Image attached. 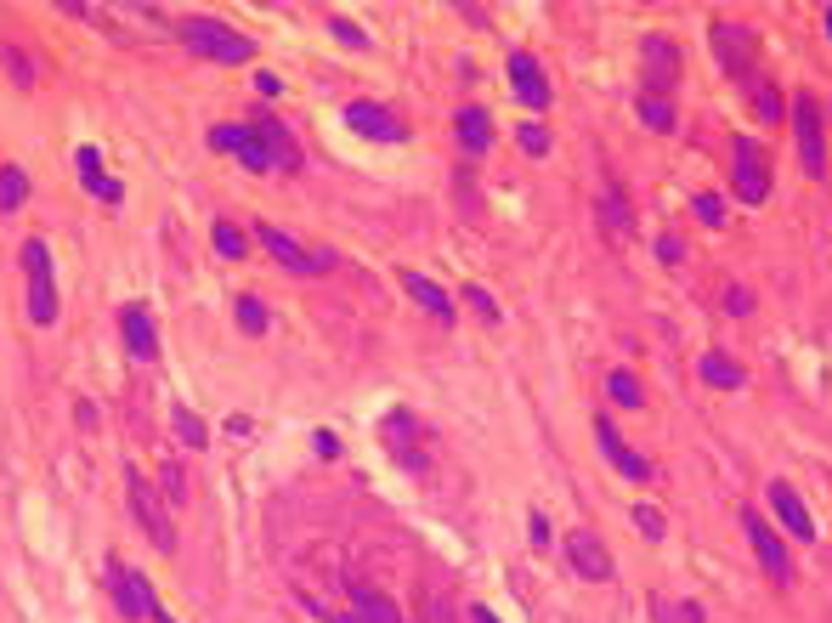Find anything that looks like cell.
I'll return each instance as SVG.
<instances>
[{"instance_id": "cell-1", "label": "cell", "mask_w": 832, "mask_h": 623, "mask_svg": "<svg viewBox=\"0 0 832 623\" xmlns=\"http://www.w3.org/2000/svg\"><path fill=\"white\" fill-rule=\"evenodd\" d=\"M176 41L193 51V57H210V62H250L255 57V41L227 28L221 18H182L176 23Z\"/></svg>"}, {"instance_id": "cell-2", "label": "cell", "mask_w": 832, "mask_h": 623, "mask_svg": "<svg viewBox=\"0 0 832 623\" xmlns=\"http://www.w3.org/2000/svg\"><path fill=\"white\" fill-rule=\"evenodd\" d=\"M18 261H23V273H28V318H35V330H51V323H57V278H51V250H46V239H23Z\"/></svg>"}, {"instance_id": "cell-3", "label": "cell", "mask_w": 832, "mask_h": 623, "mask_svg": "<svg viewBox=\"0 0 832 623\" xmlns=\"http://www.w3.org/2000/svg\"><path fill=\"white\" fill-rule=\"evenodd\" d=\"M730 187H737V205H764L771 199V159L753 137L730 142Z\"/></svg>"}, {"instance_id": "cell-4", "label": "cell", "mask_w": 832, "mask_h": 623, "mask_svg": "<svg viewBox=\"0 0 832 623\" xmlns=\"http://www.w3.org/2000/svg\"><path fill=\"white\" fill-rule=\"evenodd\" d=\"M125 494H130V516H137L142 528H148L153 550L171 555V550H176V521L164 516V505H159V494H153V482H148L137 465H125Z\"/></svg>"}, {"instance_id": "cell-5", "label": "cell", "mask_w": 832, "mask_h": 623, "mask_svg": "<svg viewBox=\"0 0 832 623\" xmlns=\"http://www.w3.org/2000/svg\"><path fill=\"white\" fill-rule=\"evenodd\" d=\"M255 244L278 261V267H289V273H307V278H317V273H335V255L328 250H301L294 244L284 227H273V221H261L255 227Z\"/></svg>"}, {"instance_id": "cell-6", "label": "cell", "mask_w": 832, "mask_h": 623, "mask_svg": "<svg viewBox=\"0 0 832 623\" xmlns=\"http://www.w3.org/2000/svg\"><path fill=\"white\" fill-rule=\"evenodd\" d=\"M793 137H798L805 176H827V142H821V103H816V91L793 96Z\"/></svg>"}, {"instance_id": "cell-7", "label": "cell", "mask_w": 832, "mask_h": 623, "mask_svg": "<svg viewBox=\"0 0 832 623\" xmlns=\"http://www.w3.org/2000/svg\"><path fill=\"white\" fill-rule=\"evenodd\" d=\"M640 69H646V85H640V91L674 96V85H680V74H685V57H680V46H674L669 35H646V41H640Z\"/></svg>"}, {"instance_id": "cell-8", "label": "cell", "mask_w": 832, "mask_h": 623, "mask_svg": "<svg viewBox=\"0 0 832 623\" xmlns=\"http://www.w3.org/2000/svg\"><path fill=\"white\" fill-rule=\"evenodd\" d=\"M742 528H748V544H753V555H759L764 578H771L776 589H787V584H793V562H787V544L776 539V528H771L759 510H742Z\"/></svg>"}, {"instance_id": "cell-9", "label": "cell", "mask_w": 832, "mask_h": 623, "mask_svg": "<svg viewBox=\"0 0 832 623\" xmlns=\"http://www.w3.org/2000/svg\"><path fill=\"white\" fill-rule=\"evenodd\" d=\"M103 584H108V596H114V607H119V618H130V623H142V618H153V612H159V601H153V589H148V578H142V573H130L125 562H108V573H103Z\"/></svg>"}, {"instance_id": "cell-10", "label": "cell", "mask_w": 832, "mask_h": 623, "mask_svg": "<svg viewBox=\"0 0 832 623\" xmlns=\"http://www.w3.org/2000/svg\"><path fill=\"white\" fill-rule=\"evenodd\" d=\"M714 35V51H719V69L730 74V80H748L759 62H753V28L748 23H714L708 28Z\"/></svg>"}, {"instance_id": "cell-11", "label": "cell", "mask_w": 832, "mask_h": 623, "mask_svg": "<svg viewBox=\"0 0 832 623\" xmlns=\"http://www.w3.org/2000/svg\"><path fill=\"white\" fill-rule=\"evenodd\" d=\"M346 125L357 130V137H369V142H403V137H408V125L396 119L391 108L369 103V96H357V103H346Z\"/></svg>"}, {"instance_id": "cell-12", "label": "cell", "mask_w": 832, "mask_h": 623, "mask_svg": "<svg viewBox=\"0 0 832 623\" xmlns=\"http://www.w3.org/2000/svg\"><path fill=\"white\" fill-rule=\"evenodd\" d=\"M210 148H221V153H239L255 176L278 171V165H273V153H266V142L255 137L250 125H216V130H210Z\"/></svg>"}, {"instance_id": "cell-13", "label": "cell", "mask_w": 832, "mask_h": 623, "mask_svg": "<svg viewBox=\"0 0 832 623\" xmlns=\"http://www.w3.org/2000/svg\"><path fill=\"white\" fill-rule=\"evenodd\" d=\"M567 562H573V573L589 578V584H606V578H612V550L594 539L589 528H573V533H567Z\"/></svg>"}, {"instance_id": "cell-14", "label": "cell", "mask_w": 832, "mask_h": 623, "mask_svg": "<svg viewBox=\"0 0 832 623\" xmlns=\"http://www.w3.org/2000/svg\"><path fill=\"white\" fill-rule=\"evenodd\" d=\"M250 130L266 142V153H273V165H278V171H301V165H307V159H301V142H294L289 130H284L273 114H266V108H255V114H250Z\"/></svg>"}, {"instance_id": "cell-15", "label": "cell", "mask_w": 832, "mask_h": 623, "mask_svg": "<svg viewBox=\"0 0 832 623\" xmlns=\"http://www.w3.org/2000/svg\"><path fill=\"white\" fill-rule=\"evenodd\" d=\"M594 442H601V453L612 459V465H617L628 482H651V465H646V453H635V448H628V442H623V431H617L612 419H594Z\"/></svg>"}, {"instance_id": "cell-16", "label": "cell", "mask_w": 832, "mask_h": 623, "mask_svg": "<svg viewBox=\"0 0 832 623\" xmlns=\"http://www.w3.org/2000/svg\"><path fill=\"white\" fill-rule=\"evenodd\" d=\"M510 85H516V96L527 108H550V80H544V69H539V57L532 51H510Z\"/></svg>"}, {"instance_id": "cell-17", "label": "cell", "mask_w": 832, "mask_h": 623, "mask_svg": "<svg viewBox=\"0 0 832 623\" xmlns=\"http://www.w3.org/2000/svg\"><path fill=\"white\" fill-rule=\"evenodd\" d=\"M771 510H776V521H782L798 544L816 539V521H810V510H805V499H798L793 482H771Z\"/></svg>"}, {"instance_id": "cell-18", "label": "cell", "mask_w": 832, "mask_h": 623, "mask_svg": "<svg viewBox=\"0 0 832 623\" xmlns=\"http://www.w3.org/2000/svg\"><path fill=\"white\" fill-rule=\"evenodd\" d=\"M119 335H125V351H130V357H142V364H153V357H159V335H153V323H148L142 307H125V312H119Z\"/></svg>"}, {"instance_id": "cell-19", "label": "cell", "mask_w": 832, "mask_h": 623, "mask_svg": "<svg viewBox=\"0 0 832 623\" xmlns=\"http://www.w3.org/2000/svg\"><path fill=\"white\" fill-rule=\"evenodd\" d=\"M346 623H403V612H396V601L380 596V589L351 584V618Z\"/></svg>"}, {"instance_id": "cell-20", "label": "cell", "mask_w": 832, "mask_h": 623, "mask_svg": "<svg viewBox=\"0 0 832 623\" xmlns=\"http://www.w3.org/2000/svg\"><path fill=\"white\" fill-rule=\"evenodd\" d=\"M742 91H748V103H753V119H764V125H782V91H776V80L764 74V69H753L748 80H742Z\"/></svg>"}, {"instance_id": "cell-21", "label": "cell", "mask_w": 832, "mask_h": 623, "mask_svg": "<svg viewBox=\"0 0 832 623\" xmlns=\"http://www.w3.org/2000/svg\"><path fill=\"white\" fill-rule=\"evenodd\" d=\"M453 130H459V148H464V153H487V148H493V119H487V108H459Z\"/></svg>"}, {"instance_id": "cell-22", "label": "cell", "mask_w": 832, "mask_h": 623, "mask_svg": "<svg viewBox=\"0 0 832 623\" xmlns=\"http://www.w3.org/2000/svg\"><path fill=\"white\" fill-rule=\"evenodd\" d=\"M403 289H408V301H419L430 318H437V323H453V301H448V295L437 289V284H430V278H419V273H403Z\"/></svg>"}, {"instance_id": "cell-23", "label": "cell", "mask_w": 832, "mask_h": 623, "mask_svg": "<svg viewBox=\"0 0 832 623\" xmlns=\"http://www.w3.org/2000/svg\"><path fill=\"white\" fill-rule=\"evenodd\" d=\"M635 114H640V125L646 130H657V137H669L674 130V96H651V91H640V103H635Z\"/></svg>"}, {"instance_id": "cell-24", "label": "cell", "mask_w": 832, "mask_h": 623, "mask_svg": "<svg viewBox=\"0 0 832 623\" xmlns=\"http://www.w3.org/2000/svg\"><path fill=\"white\" fill-rule=\"evenodd\" d=\"M696 374H703L708 385H719V391H737V385H742V369L730 364L725 351H703V357H696Z\"/></svg>"}, {"instance_id": "cell-25", "label": "cell", "mask_w": 832, "mask_h": 623, "mask_svg": "<svg viewBox=\"0 0 832 623\" xmlns=\"http://www.w3.org/2000/svg\"><path fill=\"white\" fill-rule=\"evenodd\" d=\"M601 216H606V227H612V233L617 239H628V233H635V216H628V199H623V187L606 176V199H601Z\"/></svg>"}, {"instance_id": "cell-26", "label": "cell", "mask_w": 832, "mask_h": 623, "mask_svg": "<svg viewBox=\"0 0 832 623\" xmlns=\"http://www.w3.org/2000/svg\"><path fill=\"white\" fill-rule=\"evenodd\" d=\"M210 244H216L221 261H244V255H250V233H239L232 221H216V227H210Z\"/></svg>"}, {"instance_id": "cell-27", "label": "cell", "mask_w": 832, "mask_h": 623, "mask_svg": "<svg viewBox=\"0 0 832 623\" xmlns=\"http://www.w3.org/2000/svg\"><path fill=\"white\" fill-rule=\"evenodd\" d=\"M171 425H176V442H182V448H193V453H198V448H205V442H210V431H205V419H198L193 408H182V403L171 408Z\"/></svg>"}, {"instance_id": "cell-28", "label": "cell", "mask_w": 832, "mask_h": 623, "mask_svg": "<svg viewBox=\"0 0 832 623\" xmlns=\"http://www.w3.org/2000/svg\"><path fill=\"white\" fill-rule=\"evenodd\" d=\"M28 199V176H23V165H0V210H18Z\"/></svg>"}, {"instance_id": "cell-29", "label": "cell", "mask_w": 832, "mask_h": 623, "mask_svg": "<svg viewBox=\"0 0 832 623\" xmlns=\"http://www.w3.org/2000/svg\"><path fill=\"white\" fill-rule=\"evenodd\" d=\"M606 391H612V403H617V408H640V403H646L640 380L628 374V369H612V374H606Z\"/></svg>"}, {"instance_id": "cell-30", "label": "cell", "mask_w": 832, "mask_h": 623, "mask_svg": "<svg viewBox=\"0 0 832 623\" xmlns=\"http://www.w3.org/2000/svg\"><path fill=\"white\" fill-rule=\"evenodd\" d=\"M232 318H239L244 335H266V307L255 301V295H239V301H232Z\"/></svg>"}, {"instance_id": "cell-31", "label": "cell", "mask_w": 832, "mask_h": 623, "mask_svg": "<svg viewBox=\"0 0 832 623\" xmlns=\"http://www.w3.org/2000/svg\"><path fill=\"white\" fill-rule=\"evenodd\" d=\"M74 165H80V182H85V193H96V187L108 182V176H103V153H96V148H80V153H74Z\"/></svg>"}, {"instance_id": "cell-32", "label": "cell", "mask_w": 832, "mask_h": 623, "mask_svg": "<svg viewBox=\"0 0 832 623\" xmlns=\"http://www.w3.org/2000/svg\"><path fill=\"white\" fill-rule=\"evenodd\" d=\"M328 35H335L340 46H351V51H369V35H362L351 18H328Z\"/></svg>"}, {"instance_id": "cell-33", "label": "cell", "mask_w": 832, "mask_h": 623, "mask_svg": "<svg viewBox=\"0 0 832 623\" xmlns=\"http://www.w3.org/2000/svg\"><path fill=\"white\" fill-rule=\"evenodd\" d=\"M725 199H719V193H696V221H703V227H725Z\"/></svg>"}, {"instance_id": "cell-34", "label": "cell", "mask_w": 832, "mask_h": 623, "mask_svg": "<svg viewBox=\"0 0 832 623\" xmlns=\"http://www.w3.org/2000/svg\"><path fill=\"white\" fill-rule=\"evenodd\" d=\"M464 301H471V312H476L482 323H498V301H493L482 284H464Z\"/></svg>"}, {"instance_id": "cell-35", "label": "cell", "mask_w": 832, "mask_h": 623, "mask_svg": "<svg viewBox=\"0 0 832 623\" xmlns=\"http://www.w3.org/2000/svg\"><path fill=\"white\" fill-rule=\"evenodd\" d=\"M0 57H7V69H12L18 85H35V62L23 57V46H0Z\"/></svg>"}, {"instance_id": "cell-36", "label": "cell", "mask_w": 832, "mask_h": 623, "mask_svg": "<svg viewBox=\"0 0 832 623\" xmlns=\"http://www.w3.org/2000/svg\"><path fill=\"white\" fill-rule=\"evenodd\" d=\"M159 482H164V499H171V505H182V499H187V482H182V465H176V459H164Z\"/></svg>"}, {"instance_id": "cell-37", "label": "cell", "mask_w": 832, "mask_h": 623, "mask_svg": "<svg viewBox=\"0 0 832 623\" xmlns=\"http://www.w3.org/2000/svg\"><path fill=\"white\" fill-rule=\"evenodd\" d=\"M521 148H527L532 159H544V153H550V130H544L539 119H527V125H521Z\"/></svg>"}, {"instance_id": "cell-38", "label": "cell", "mask_w": 832, "mask_h": 623, "mask_svg": "<svg viewBox=\"0 0 832 623\" xmlns=\"http://www.w3.org/2000/svg\"><path fill=\"white\" fill-rule=\"evenodd\" d=\"M635 528L646 533V539H662L669 528H662V510H651V505H635Z\"/></svg>"}, {"instance_id": "cell-39", "label": "cell", "mask_w": 832, "mask_h": 623, "mask_svg": "<svg viewBox=\"0 0 832 623\" xmlns=\"http://www.w3.org/2000/svg\"><path fill=\"white\" fill-rule=\"evenodd\" d=\"M725 312H730V318H748V312H753V295H748V289H725Z\"/></svg>"}, {"instance_id": "cell-40", "label": "cell", "mask_w": 832, "mask_h": 623, "mask_svg": "<svg viewBox=\"0 0 832 623\" xmlns=\"http://www.w3.org/2000/svg\"><path fill=\"white\" fill-rule=\"evenodd\" d=\"M657 255H662V267H680V255H685V244H680L674 233H662V239H657Z\"/></svg>"}, {"instance_id": "cell-41", "label": "cell", "mask_w": 832, "mask_h": 623, "mask_svg": "<svg viewBox=\"0 0 832 623\" xmlns=\"http://www.w3.org/2000/svg\"><path fill=\"white\" fill-rule=\"evenodd\" d=\"M527 528H532V544H539V550L550 544V521H544L539 510H532V521H527Z\"/></svg>"}, {"instance_id": "cell-42", "label": "cell", "mask_w": 832, "mask_h": 623, "mask_svg": "<svg viewBox=\"0 0 832 623\" xmlns=\"http://www.w3.org/2000/svg\"><path fill=\"white\" fill-rule=\"evenodd\" d=\"M255 91H261V96H278L284 80H278V74H255Z\"/></svg>"}, {"instance_id": "cell-43", "label": "cell", "mask_w": 832, "mask_h": 623, "mask_svg": "<svg viewBox=\"0 0 832 623\" xmlns=\"http://www.w3.org/2000/svg\"><path fill=\"white\" fill-rule=\"evenodd\" d=\"M317 453H323V459H335V453H340V437H328V431H317Z\"/></svg>"}, {"instance_id": "cell-44", "label": "cell", "mask_w": 832, "mask_h": 623, "mask_svg": "<svg viewBox=\"0 0 832 623\" xmlns=\"http://www.w3.org/2000/svg\"><path fill=\"white\" fill-rule=\"evenodd\" d=\"M471 623H498V618H493V607H471Z\"/></svg>"}, {"instance_id": "cell-45", "label": "cell", "mask_w": 832, "mask_h": 623, "mask_svg": "<svg viewBox=\"0 0 832 623\" xmlns=\"http://www.w3.org/2000/svg\"><path fill=\"white\" fill-rule=\"evenodd\" d=\"M153 623H176V618H171V612H164V607H159V612H153Z\"/></svg>"}, {"instance_id": "cell-46", "label": "cell", "mask_w": 832, "mask_h": 623, "mask_svg": "<svg viewBox=\"0 0 832 623\" xmlns=\"http://www.w3.org/2000/svg\"><path fill=\"white\" fill-rule=\"evenodd\" d=\"M827 35H832V7H827Z\"/></svg>"}, {"instance_id": "cell-47", "label": "cell", "mask_w": 832, "mask_h": 623, "mask_svg": "<svg viewBox=\"0 0 832 623\" xmlns=\"http://www.w3.org/2000/svg\"><path fill=\"white\" fill-rule=\"evenodd\" d=\"M419 623H425V618H419Z\"/></svg>"}, {"instance_id": "cell-48", "label": "cell", "mask_w": 832, "mask_h": 623, "mask_svg": "<svg viewBox=\"0 0 832 623\" xmlns=\"http://www.w3.org/2000/svg\"><path fill=\"white\" fill-rule=\"evenodd\" d=\"M340 623H346V618H340Z\"/></svg>"}]
</instances>
